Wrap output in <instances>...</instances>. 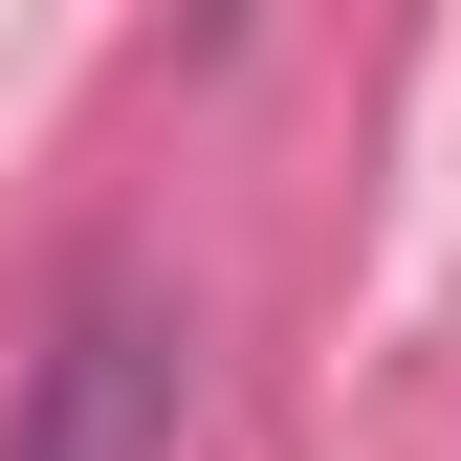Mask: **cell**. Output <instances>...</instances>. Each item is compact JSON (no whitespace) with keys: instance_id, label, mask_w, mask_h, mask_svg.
I'll use <instances>...</instances> for the list:
<instances>
[{"instance_id":"obj_1","label":"cell","mask_w":461,"mask_h":461,"mask_svg":"<svg viewBox=\"0 0 461 461\" xmlns=\"http://www.w3.org/2000/svg\"><path fill=\"white\" fill-rule=\"evenodd\" d=\"M23 461H176V330H154V285L67 308V352L23 395Z\"/></svg>"}]
</instances>
